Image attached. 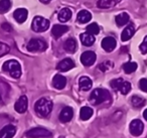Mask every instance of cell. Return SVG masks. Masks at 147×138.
<instances>
[{"mask_svg": "<svg viewBox=\"0 0 147 138\" xmlns=\"http://www.w3.org/2000/svg\"><path fill=\"white\" fill-rule=\"evenodd\" d=\"M0 102H1V96H0Z\"/></svg>", "mask_w": 147, "mask_h": 138, "instance_id": "39", "label": "cell"}, {"mask_svg": "<svg viewBox=\"0 0 147 138\" xmlns=\"http://www.w3.org/2000/svg\"><path fill=\"white\" fill-rule=\"evenodd\" d=\"M67 85V79H65L63 76L59 75H55L53 79V86L57 90H63V88Z\"/></svg>", "mask_w": 147, "mask_h": 138, "instance_id": "16", "label": "cell"}, {"mask_svg": "<svg viewBox=\"0 0 147 138\" xmlns=\"http://www.w3.org/2000/svg\"><path fill=\"white\" fill-rule=\"evenodd\" d=\"M49 27V21L41 16H35L31 23V28L35 32H43Z\"/></svg>", "mask_w": 147, "mask_h": 138, "instance_id": "5", "label": "cell"}, {"mask_svg": "<svg viewBox=\"0 0 147 138\" xmlns=\"http://www.w3.org/2000/svg\"><path fill=\"white\" fill-rule=\"evenodd\" d=\"M116 39L112 37H107L102 41V47L108 53L114 51L115 47H116Z\"/></svg>", "mask_w": 147, "mask_h": 138, "instance_id": "13", "label": "cell"}, {"mask_svg": "<svg viewBox=\"0 0 147 138\" xmlns=\"http://www.w3.org/2000/svg\"><path fill=\"white\" fill-rule=\"evenodd\" d=\"M129 129H130V133L133 136H140L142 134L143 130H144V125H143L142 121H140L138 119H135L130 123Z\"/></svg>", "mask_w": 147, "mask_h": 138, "instance_id": "9", "label": "cell"}, {"mask_svg": "<svg viewBox=\"0 0 147 138\" xmlns=\"http://www.w3.org/2000/svg\"><path fill=\"white\" fill-rule=\"evenodd\" d=\"M87 32L91 33V34H93V35H96L100 32V27H99V25L97 24V23L93 22L87 26Z\"/></svg>", "mask_w": 147, "mask_h": 138, "instance_id": "30", "label": "cell"}, {"mask_svg": "<svg viewBox=\"0 0 147 138\" xmlns=\"http://www.w3.org/2000/svg\"><path fill=\"white\" fill-rule=\"evenodd\" d=\"M71 10L69 8H63L59 13V20L61 22H67V20H69L71 17Z\"/></svg>", "mask_w": 147, "mask_h": 138, "instance_id": "24", "label": "cell"}, {"mask_svg": "<svg viewBox=\"0 0 147 138\" xmlns=\"http://www.w3.org/2000/svg\"><path fill=\"white\" fill-rule=\"evenodd\" d=\"M63 49H65V51H67V53H73L78 49V43H77L76 39H73V37L67 39V41H65V43H63Z\"/></svg>", "mask_w": 147, "mask_h": 138, "instance_id": "19", "label": "cell"}, {"mask_svg": "<svg viewBox=\"0 0 147 138\" xmlns=\"http://www.w3.org/2000/svg\"><path fill=\"white\" fill-rule=\"evenodd\" d=\"M10 51V47L4 43H0V57L7 55Z\"/></svg>", "mask_w": 147, "mask_h": 138, "instance_id": "32", "label": "cell"}, {"mask_svg": "<svg viewBox=\"0 0 147 138\" xmlns=\"http://www.w3.org/2000/svg\"><path fill=\"white\" fill-rule=\"evenodd\" d=\"M53 102L47 98H40L34 105V110L39 116L47 117L53 110Z\"/></svg>", "mask_w": 147, "mask_h": 138, "instance_id": "1", "label": "cell"}, {"mask_svg": "<svg viewBox=\"0 0 147 138\" xmlns=\"http://www.w3.org/2000/svg\"><path fill=\"white\" fill-rule=\"evenodd\" d=\"M59 138H65V137H63V136H61V137H59Z\"/></svg>", "mask_w": 147, "mask_h": 138, "instance_id": "38", "label": "cell"}, {"mask_svg": "<svg viewBox=\"0 0 147 138\" xmlns=\"http://www.w3.org/2000/svg\"><path fill=\"white\" fill-rule=\"evenodd\" d=\"M129 14H127L126 12H123V13H120L116 16L115 18V21H116L117 25L118 26H124L125 24L129 22Z\"/></svg>", "mask_w": 147, "mask_h": 138, "instance_id": "26", "label": "cell"}, {"mask_svg": "<svg viewBox=\"0 0 147 138\" xmlns=\"http://www.w3.org/2000/svg\"><path fill=\"white\" fill-rule=\"evenodd\" d=\"M110 99V93L105 89H95L91 93L90 98H89L91 104H93V105H100V104L104 103Z\"/></svg>", "mask_w": 147, "mask_h": 138, "instance_id": "2", "label": "cell"}, {"mask_svg": "<svg viewBox=\"0 0 147 138\" xmlns=\"http://www.w3.org/2000/svg\"><path fill=\"white\" fill-rule=\"evenodd\" d=\"M41 3H45V4H47V3H49L51 1V0H39Z\"/></svg>", "mask_w": 147, "mask_h": 138, "instance_id": "36", "label": "cell"}, {"mask_svg": "<svg viewBox=\"0 0 147 138\" xmlns=\"http://www.w3.org/2000/svg\"><path fill=\"white\" fill-rule=\"evenodd\" d=\"M27 106H28V100H27L26 96L23 95L16 101V103L14 105V109L17 113L22 114L27 110Z\"/></svg>", "mask_w": 147, "mask_h": 138, "instance_id": "10", "label": "cell"}, {"mask_svg": "<svg viewBox=\"0 0 147 138\" xmlns=\"http://www.w3.org/2000/svg\"><path fill=\"white\" fill-rule=\"evenodd\" d=\"M16 133V127L13 125H6L0 130V138H12Z\"/></svg>", "mask_w": 147, "mask_h": 138, "instance_id": "12", "label": "cell"}, {"mask_svg": "<svg viewBox=\"0 0 147 138\" xmlns=\"http://www.w3.org/2000/svg\"><path fill=\"white\" fill-rule=\"evenodd\" d=\"M92 19V14L89 12L88 10H81L78 13V16H77V20L80 23H87Z\"/></svg>", "mask_w": 147, "mask_h": 138, "instance_id": "23", "label": "cell"}, {"mask_svg": "<svg viewBox=\"0 0 147 138\" xmlns=\"http://www.w3.org/2000/svg\"><path fill=\"white\" fill-rule=\"evenodd\" d=\"M27 51L31 53H36V51H43L47 49V43L43 39H32L27 43Z\"/></svg>", "mask_w": 147, "mask_h": 138, "instance_id": "6", "label": "cell"}, {"mask_svg": "<svg viewBox=\"0 0 147 138\" xmlns=\"http://www.w3.org/2000/svg\"><path fill=\"white\" fill-rule=\"evenodd\" d=\"M11 8L10 0H0V13H5Z\"/></svg>", "mask_w": 147, "mask_h": 138, "instance_id": "29", "label": "cell"}, {"mask_svg": "<svg viewBox=\"0 0 147 138\" xmlns=\"http://www.w3.org/2000/svg\"><path fill=\"white\" fill-rule=\"evenodd\" d=\"M140 51H141V53H142L143 55L147 53V37H144L142 43L140 45Z\"/></svg>", "mask_w": 147, "mask_h": 138, "instance_id": "33", "label": "cell"}, {"mask_svg": "<svg viewBox=\"0 0 147 138\" xmlns=\"http://www.w3.org/2000/svg\"><path fill=\"white\" fill-rule=\"evenodd\" d=\"M139 88L143 92H147V79H141L139 81Z\"/></svg>", "mask_w": 147, "mask_h": 138, "instance_id": "34", "label": "cell"}, {"mask_svg": "<svg viewBox=\"0 0 147 138\" xmlns=\"http://www.w3.org/2000/svg\"><path fill=\"white\" fill-rule=\"evenodd\" d=\"M110 86L112 87L113 90L120 91L121 94H123V95L128 94L131 90V84L127 81H124L122 78H118V79H115L113 81H111Z\"/></svg>", "mask_w": 147, "mask_h": 138, "instance_id": "4", "label": "cell"}, {"mask_svg": "<svg viewBox=\"0 0 147 138\" xmlns=\"http://www.w3.org/2000/svg\"><path fill=\"white\" fill-rule=\"evenodd\" d=\"M25 135L27 138H49L53 134L51 131L45 129V128H32V129L28 130Z\"/></svg>", "mask_w": 147, "mask_h": 138, "instance_id": "7", "label": "cell"}, {"mask_svg": "<svg viewBox=\"0 0 147 138\" xmlns=\"http://www.w3.org/2000/svg\"><path fill=\"white\" fill-rule=\"evenodd\" d=\"M135 33V25L133 23L128 24L124 28V30L122 31V34H121V39L122 41H128L131 37L134 35Z\"/></svg>", "mask_w": 147, "mask_h": 138, "instance_id": "14", "label": "cell"}, {"mask_svg": "<svg viewBox=\"0 0 147 138\" xmlns=\"http://www.w3.org/2000/svg\"><path fill=\"white\" fill-rule=\"evenodd\" d=\"M69 30V27L67 25H63V24H55L51 28V33L55 39H59L61 35H63L65 32H67Z\"/></svg>", "mask_w": 147, "mask_h": 138, "instance_id": "17", "label": "cell"}, {"mask_svg": "<svg viewBox=\"0 0 147 138\" xmlns=\"http://www.w3.org/2000/svg\"><path fill=\"white\" fill-rule=\"evenodd\" d=\"M131 104L133 107L140 108L145 105V99H143L142 97H139V96H133L131 98Z\"/></svg>", "mask_w": 147, "mask_h": 138, "instance_id": "27", "label": "cell"}, {"mask_svg": "<svg viewBox=\"0 0 147 138\" xmlns=\"http://www.w3.org/2000/svg\"><path fill=\"white\" fill-rule=\"evenodd\" d=\"M79 86H80V89L82 91H89L92 88L93 82L89 77L84 76V77H81L79 80Z\"/></svg>", "mask_w": 147, "mask_h": 138, "instance_id": "21", "label": "cell"}, {"mask_svg": "<svg viewBox=\"0 0 147 138\" xmlns=\"http://www.w3.org/2000/svg\"><path fill=\"white\" fill-rule=\"evenodd\" d=\"M123 70L126 74H132L137 70V64L134 62H128L123 65Z\"/></svg>", "mask_w": 147, "mask_h": 138, "instance_id": "28", "label": "cell"}, {"mask_svg": "<svg viewBox=\"0 0 147 138\" xmlns=\"http://www.w3.org/2000/svg\"><path fill=\"white\" fill-rule=\"evenodd\" d=\"M122 0H98L97 6L102 9H108L114 7L115 5H117Z\"/></svg>", "mask_w": 147, "mask_h": 138, "instance_id": "20", "label": "cell"}, {"mask_svg": "<svg viewBox=\"0 0 147 138\" xmlns=\"http://www.w3.org/2000/svg\"><path fill=\"white\" fill-rule=\"evenodd\" d=\"M13 16H14L15 20L18 23H23L27 19L28 12H27V10L25 8H18L14 11Z\"/></svg>", "mask_w": 147, "mask_h": 138, "instance_id": "18", "label": "cell"}, {"mask_svg": "<svg viewBox=\"0 0 147 138\" xmlns=\"http://www.w3.org/2000/svg\"><path fill=\"white\" fill-rule=\"evenodd\" d=\"M74 116V111L71 107H65L63 110H61V114H59V120H61L63 123H67V122H69L71 120Z\"/></svg>", "mask_w": 147, "mask_h": 138, "instance_id": "15", "label": "cell"}, {"mask_svg": "<svg viewBox=\"0 0 147 138\" xmlns=\"http://www.w3.org/2000/svg\"><path fill=\"white\" fill-rule=\"evenodd\" d=\"M2 69L4 72L8 73L13 79H19L21 76V66L15 60H9L5 62L2 66Z\"/></svg>", "mask_w": 147, "mask_h": 138, "instance_id": "3", "label": "cell"}, {"mask_svg": "<svg viewBox=\"0 0 147 138\" xmlns=\"http://www.w3.org/2000/svg\"><path fill=\"white\" fill-rule=\"evenodd\" d=\"M143 117H144V119H145V120H146V121H147V109L145 110L144 112H143Z\"/></svg>", "mask_w": 147, "mask_h": 138, "instance_id": "37", "label": "cell"}, {"mask_svg": "<svg viewBox=\"0 0 147 138\" xmlns=\"http://www.w3.org/2000/svg\"><path fill=\"white\" fill-rule=\"evenodd\" d=\"M2 28L4 29V30H6V31H11V30H12V27H11V25L8 24V23H3Z\"/></svg>", "mask_w": 147, "mask_h": 138, "instance_id": "35", "label": "cell"}, {"mask_svg": "<svg viewBox=\"0 0 147 138\" xmlns=\"http://www.w3.org/2000/svg\"><path fill=\"white\" fill-rule=\"evenodd\" d=\"M80 39H81L82 43L84 45H86V47H91L92 45H94L95 41H96L94 35L91 34V33H88V32L82 33V34L80 35Z\"/></svg>", "mask_w": 147, "mask_h": 138, "instance_id": "22", "label": "cell"}, {"mask_svg": "<svg viewBox=\"0 0 147 138\" xmlns=\"http://www.w3.org/2000/svg\"><path fill=\"white\" fill-rule=\"evenodd\" d=\"M75 68V63L73 62L71 59H63V61H61L57 66V69L61 72H67L69 70Z\"/></svg>", "mask_w": 147, "mask_h": 138, "instance_id": "11", "label": "cell"}, {"mask_svg": "<svg viewBox=\"0 0 147 138\" xmlns=\"http://www.w3.org/2000/svg\"><path fill=\"white\" fill-rule=\"evenodd\" d=\"M114 66V64L111 61H104L103 63H101L100 65L98 66V69L102 72H107L109 70H111Z\"/></svg>", "mask_w": 147, "mask_h": 138, "instance_id": "31", "label": "cell"}, {"mask_svg": "<svg viewBox=\"0 0 147 138\" xmlns=\"http://www.w3.org/2000/svg\"><path fill=\"white\" fill-rule=\"evenodd\" d=\"M93 109L90 107H88V106H85V107H82L81 108V111H80V117L82 120H84V121H87V120H89L91 117L93 116Z\"/></svg>", "mask_w": 147, "mask_h": 138, "instance_id": "25", "label": "cell"}, {"mask_svg": "<svg viewBox=\"0 0 147 138\" xmlns=\"http://www.w3.org/2000/svg\"><path fill=\"white\" fill-rule=\"evenodd\" d=\"M96 53L94 51H87L85 53H83L82 55H81V63L85 67H91L92 65H94V63L96 62Z\"/></svg>", "mask_w": 147, "mask_h": 138, "instance_id": "8", "label": "cell"}]
</instances>
